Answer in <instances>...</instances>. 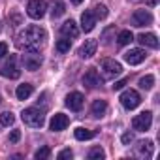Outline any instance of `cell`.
<instances>
[{
  "label": "cell",
  "mask_w": 160,
  "mask_h": 160,
  "mask_svg": "<svg viewBox=\"0 0 160 160\" xmlns=\"http://www.w3.org/2000/svg\"><path fill=\"white\" fill-rule=\"evenodd\" d=\"M121 139H122V143H124V145H130V143L134 141V134L126 132V134H122V138H121Z\"/></svg>",
  "instance_id": "f546056e"
},
{
  "label": "cell",
  "mask_w": 160,
  "mask_h": 160,
  "mask_svg": "<svg viewBox=\"0 0 160 160\" xmlns=\"http://www.w3.org/2000/svg\"><path fill=\"white\" fill-rule=\"evenodd\" d=\"M132 21H134V27H147L152 23V15L147 10H136L132 15Z\"/></svg>",
  "instance_id": "9c48e42d"
},
{
  "label": "cell",
  "mask_w": 160,
  "mask_h": 160,
  "mask_svg": "<svg viewBox=\"0 0 160 160\" xmlns=\"http://www.w3.org/2000/svg\"><path fill=\"white\" fill-rule=\"evenodd\" d=\"M145 57H147V53H145L143 49H130V51L124 53V60H126L130 66L141 64V62L145 60Z\"/></svg>",
  "instance_id": "30bf717a"
},
{
  "label": "cell",
  "mask_w": 160,
  "mask_h": 160,
  "mask_svg": "<svg viewBox=\"0 0 160 160\" xmlns=\"http://www.w3.org/2000/svg\"><path fill=\"white\" fill-rule=\"evenodd\" d=\"M73 136L79 141H87V139H92L94 138V132L92 130H87V128H75L73 130Z\"/></svg>",
  "instance_id": "44dd1931"
},
{
  "label": "cell",
  "mask_w": 160,
  "mask_h": 160,
  "mask_svg": "<svg viewBox=\"0 0 160 160\" xmlns=\"http://www.w3.org/2000/svg\"><path fill=\"white\" fill-rule=\"evenodd\" d=\"M145 2H147V6H149V8H154V6L158 4V0H145Z\"/></svg>",
  "instance_id": "e575fe53"
},
{
  "label": "cell",
  "mask_w": 160,
  "mask_h": 160,
  "mask_svg": "<svg viewBox=\"0 0 160 160\" xmlns=\"http://www.w3.org/2000/svg\"><path fill=\"white\" fill-rule=\"evenodd\" d=\"M83 85H87L89 89H96V87H100V85H102L100 73H98L94 68H91V70L83 75Z\"/></svg>",
  "instance_id": "7c38bea8"
},
{
  "label": "cell",
  "mask_w": 160,
  "mask_h": 160,
  "mask_svg": "<svg viewBox=\"0 0 160 160\" xmlns=\"http://www.w3.org/2000/svg\"><path fill=\"white\" fill-rule=\"evenodd\" d=\"M94 25H96V17H94V13L89 10V12H85L83 15H81V28L85 30V32H91L92 28H94Z\"/></svg>",
  "instance_id": "9a60e30c"
},
{
  "label": "cell",
  "mask_w": 160,
  "mask_h": 160,
  "mask_svg": "<svg viewBox=\"0 0 160 160\" xmlns=\"http://www.w3.org/2000/svg\"><path fill=\"white\" fill-rule=\"evenodd\" d=\"M47 12V2L45 0H30L27 6V13L32 19H42Z\"/></svg>",
  "instance_id": "52a82bcc"
},
{
  "label": "cell",
  "mask_w": 160,
  "mask_h": 160,
  "mask_svg": "<svg viewBox=\"0 0 160 160\" xmlns=\"http://www.w3.org/2000/svg\"><path fill=\"white\" fill-rule=\"evenodd\" d=\"M21 119H23V122H25L27 126H30V128H42V126L45 124V115H43V111L38 109V108H28V109H25V111L21 113Z\"/></svg>",
  "instance_id": "7a4b0ae2"
},
{
  "label": "cell",
  "mask_w": 160,
  "mask_h": 160,
  "mask_svg": "<svg viewBox=\"0 0 160 160\" xmlns=\"http://www.w3.org/2000/svg\"><path fill=\"white\" fill-rule=\"evenodd\" d=\"M151 124H152V113L151 111H143L132 119V126L138 132H147L151 128Z\"/></svg>",
  "instance_id": "8992f818"
},
{
  "label": "cell",
  "mask_w": 160,
  "mask_h": 160,
  "mask_svg": "<svg viewBox=\"0 0 160 160\" xmlns=\"http://www.w3.org/2000/svg\"><path fill=\"white\" fill-rule=\"evenodd\" d=\"M126 83H128V79H121V81H117V83L113 85V91H121V89H124Z\"/></svg>",
  "instance_id": "1f68e13d"
},
{
  "label": "cell",
  "mask_w": 160,
  "mask_h": 160,
  "mask_svg": "<svg viewBox=\"0 0 160 160\" xmlns=\"http://www.w3.org/2000/svg\"><path fill=\"white\" fill-rule=\"evenodd\" d=\"M40 64H42V58L38 57V53H28V55L23 57V66H25L27 70H30V72L38 70Z\"/></svg>",
  "instance_id": "4fadbf2b"
},
{
  "label": "cell",
  "mask_w": 160,
  "mask_h": 160,
  "mask_svg": "<svg viewBox=\"0 0 160 160\" xmlns=\"http://www.w3.org/2000/svg\"><path fill=\"white\" fill-rule=\"evenodd\" d=\"M64 12H66V8H64V2H62V0H53V10H51V15H53V19L60 17Z\"/></svg>",
  "instance_id": "7402d4cb"
},
{
  "label": "cell",
  "mask_w": 160,
  "mask_h": 160,
  "mask_svg": "<svg viewBox=\"0 0 160 160\" xmlns=\"http://www.w3.org/2000/svg\"><path fill=\"white\" fill-rule=\"evenodd\" d=\"M83 102H85V98H83V94L81 92H70L68 96H66V106L72 109V111H79L83 108Z\"/></svg>",
  "instance_id": "8fae6325"
},
{
  "label": "cell",
  "mask_w": 160,
  "mask_h": 160,
  "mask_svg": "<svg viewBox=\"0 0 160 160\" xmlns=\"http://www.w3.org/2000/svg\"><path fill=\"white\" fill-rule=\"evenodd\" d=\"M121 104H122V108L124 109H136L139 104H141V98H139V94H138V91H134V89H126L122 94H121Z\"/></svg>",
  "instance_id": "277c9868"
},
{
  "label": "cell",
  "mask_w": 160,
  "mask_h": 160,
  "mask_svg": "<svg viewBox=\"0 0 160 160\" xmlns=\"http://www.w3.org/2000/svg\"><path fill=\"white\" fill-rule=\"evenodd\" d=\"M4 55H8V43H4V42H0V58H2Z\"/></svg>",
  "instance_id": "836d02e7"
},
{
  "label": "cell",
  "mask_w": 160,
  "mask_h": 160,
  "mask_svg": "<svg viewBox=\"0 0 160 160\" xmlns=\"http://www.w3.org/2000/svg\"><path fill=\"white\" fill-rule=\"evenodd\" d=\"M152 85H154V75H145V77L139 79V87H141L143 91H151Z\"/></svg>",
  "instance_id": "cb8c5ba5"
},
{
  "label": "cell",
  "mask_w": 160,
  "mask_h": 160,
  "mask_svg": "<svg viewBox=\"0 0 160 160\" xmlns=\"http://www.w3.org/2000/svg\"><path fill=\"white\" fill-rule=\"evenodd\" d=\"M72 156H73V154H72V151H70V149H64V151H60V152H58V158H60V160H62V158H72Z\"/></svg>",
  "instance_id": "d6a6232c"
},
{
  "label": "cell",
  "mask_w": 160,
  "mask_h": 160,
  "mask_svg": "<svg viewBox=\"0 0 160 160\" xmlns=\"http://www.w3.org/2000/svg\"><path fill=\"white\" fill-rule=\"evenodd\" d=\"M119 43L121 45H128L130 42H134V34L130 32V30H122V32H119Z\"/></svg>",
  "instance_id": "d4e9b609"
},
{
  "label": "cell",
  "mask_w": 160,
  "mask_h": 160,
  "mask_svg": "<svg viewBox=\"0 0 160 160\" xmlns=\"http://www.w3.org/2000/svg\"><path fill=\"white\" fill-rule=\"evenodd\" d=\"M55 47H57V51H58V53H66V51H70L72 42H70V38H66V40H58Z\"/></svg>",
  "instance_id": "484cf974"
},
{
  "label": "cell",
  "mask_w": 160,
  "mask_h": 160,
  "mask_svg": "<svg viewBox=\"0 0 160 160\" xmlns=\"http://www.w3.org/2000/svg\"><path fill=\"white\" fill-rule=\"evenodd\" d=\"M138 152L141 156H151L152 154V141L151 139H143L138 143Z\"/></svg>",
  "instance_id": "ffe728a7"
},
{
  "label": "cell",
  "mask_w": 160,
  "mask_h": 160,
  "mask_svg": "<svg viewBox=\"0 0 160 160\" xmlns=\"http://www.w3.org/2000/svg\"><path fill=\"white\" fill-rule=\"evenodd\" d=\"M96 47H98V42L96 40H87L81 45V49H79V57H81V58H91L96 53Z\"/></svg>",
  "instance_id": "5bb4252c"
},
{
  "label": "cell",
  "mask_w": 160,
  "mask_h": 160,
  "mask_svg": "<svg viewBox=\"0 0 160 160\" xmlns=\"http://www.w3.org/2000/svg\"><path fill=\"white\" fill-rule=\"evenodd\" d=\"M100 70H102L104 79H113L115 75H119L122 72V66L117 60H113V58H104L100 62Z\"/></svg>",
  "instance_id": "3957f363"
},
{
  "label": "cell",
  "mask_w": 160,
  "mask_h": 160,
  "mask_svg": "<svg viewBox=\"0 0 160 160\" xmlns=\"http://www.w3.org/2000/svg\"><path fill=\"white\" fill-rule=\"evenodd\" d=\"M94 17L96 19H106L108 17V8L104 6V4H98V6H94Z\"/></svg>",
  "instance_id": "4316f807"
},
{
  "label": "cell",
  "mask_w": 160,
  "mask_h": 160,
  "mask_svg": "<svg viewBox=\"0 0 160 160\" xmlns=\"http://www.w3.org/2000/svg\"><path fill=\"white\" fill-rule=\"evenodd\" d=\"M68 124H70V119L64 113H55L53 119H51V122H49V128L53 132H62V130H66Z\"/></svg>",
  "instance_id": "ba28073f"
},
{
  "label": "cell",
  "mask_w": 160,
  "mask_h": 160,
  "mask_svg": "<svg viewBox=\"0 0 160 160\" xmlns=\"http://www.w3.org/2000/svg\"><path fill=\"white\" fill-rule=\"evenodd\" d=\"M83 0H72V4H81Z\"/></svg>",
  "instance_id": "d590c367"
},
{
  "label": "cell",
  "mask_w": 160,
  "mask_h": 160,
  "mask_svg": "<svg viewBox=\"0 0 160 160\" xmlns=\"http://www.w3.org/2000/svg\"><path fill=\"white\" fill-rule=\"evenodd\" d=\"M106 109H108L106 100H94V102H92V108H91V113H92V117L98 119V117H104Z\"/></svg>",
  "instance_id": "ac0fdd59"
},
{
  "label": "cell",
  "mask_w": 160,
  "mask_h": 160,
  "mask_svg": "<svg viewBox=\"0 0 160 160\" xmlns=\"http://www.w3.org/2000/svg\"><path fill=\"white\" fill-rule=\"evenodd\" d=\"M0 75L10 77V79H17L21 75V70L17 66V57L15 55H10V58L6 60V64L0 68Z\"/></svg>",
  "instance_id": "5b68a950"
},
{
  "label": "cell",
  "mask_w": 160,
  "mask_h": 160,
  "mask_svg": "<svg viewBox=\"0 0 160 160\" xmlns=\"http://www.w3.org/2000/svg\"><path fill=\"white\" fill-rule=\"evenodd\" d=\"M104 156H106V152H104L100 147H94V149L89 151V158H98V160H100V158H104Z\"/></svg>",
  "instance_id": "f1b7e54d"
},
{
  "label": "cell",
  "mask_w": 160,
  "mask_h": 160,
  "mask_svg": "<svg viewBox=\"0 0 160 160\" xmlns=\"http://www.w3.org/2000/svg\"><path fill=\"white\" fill-rule=\"evenodd\" d=\"M138 42L141 43V45H145V47H151V49H158V38H156V34H139L138 36Z\"/></svg>",
  "instance_id": "e0dca14e"
},
{
  "label": "cell",
  "mask_w": 160,
  "mask_h": 160,
  "mask_svg": "<svg viewBox=\"0 0 160 160\" xmlns=\"http://www.w3.org/2000/svg\"><path fill=\"white\" fill-rule=\"evenodd\" d=\"M60 32H62V36H66V38H77V34H79V28H77V25H75V21H66L62 27H60Z\"/></svg>",
  "instance_id": "2e32d148"
},
{
  "label": "cell",
  "mask_w": 160,
  "mask_h": 160,
  "mask_svg": "<svg viewBox=\"0 0 160 160\" xmlns=\"http://www.w3.org/2000/svg\"><path fill=\"white\" fill-rule=\"evenodd\" d=\"M49 154H51V149L49 147H40L36 152H34V156L38 158V160H43V158H49Z\"/></svg>",
  "instance_id": "83f0119b"
},
{
  "label": "cell",
  "mask_w": 160,
  "mask_h": 160,
  "mask_svg": "<svg viewBox=\"0 0 160 160\" xmlns=\"http://www.w3.org/2000/svg\"><path fill=\"white\" fill-rule=\"evenodd\" d=\"M19 138H21V132H19V130H13V132L10 134V141H12V143H17Z\"/></svg>",
  "instance_id": "4dcf8cb0"
},
{
  "label": "cell",
  "mask_w": 160,
  "mask_h": 160,
  "mask_svg": "<svg viewBox=\"0 0 160 160\" xmlns=\"http://www.w3.org/2000/svg\"><path fill=\"white\" fill-rule=\"evenodd\" d=\"M32 91H34V87H32L30 83H23V85H19V87H17L15 94H17V98H19V100H27V98L32 94Z\"/></svg>",
  "instance_id": "d6986e66"
},
{
  "label": "cell",
  "mask_w": 160,
  "mask_h": 160,
  "mask_svg": "<svg viewBox=\"0 0 160 160\" xmlns=\"http://www.w3.org/2000/svg\"><path fill=\"white\" fill-rule=\"evenodd\" d=\"M15 122V117L12 111H4V113H0V124L2 126H12Z\"/></svg>",
  "instance_id": "603a6c76"
},
{
  "label": "cell",
  "mask_w": 160,
  "mask_h": 160,
  "mask_svg": "<svg viewBox=\"0 0 160 160\" xmlns=\"http://www.w3.org/2000/svg\"><path fill=\"white\" fill-rule=\"evenodd\" d=\"M45 38H47V34L42 27L30 25L19 34V43L25 47L27 53H38L40 47L45 43Z\"/></svg>",
  "instance_id": "6da1fadb"
}]
</instances>
